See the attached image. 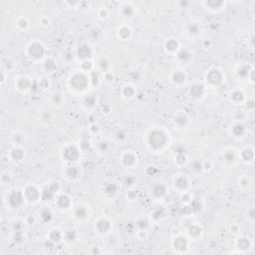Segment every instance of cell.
I'll use <instances>...</instances> for the list:
<instances>
[{"instance_id": "obj_6", "label": "cell", "mask_w": 255, "mask_h": 255, "mask_svg": "<svg viewBox=\"0 0 255 255\" xmlns=\"http://www.w3.org/2000/svg\"><path fill=\"white\" fill-rule=\"evenodd\" d=\"M79 57L81 58H87L90 56V47L89 46H81L79 47Z\"/></svg>"}, {"instance_id": "obj_11", "label": "cell", "mask_w": 255, "mask_h": 255, "mask_svg": "<svg viewBox=\"0 0 255 255\" xmlns=\"http://www.w3.org/2000/svg\"><path fill=\"white\" fill-rule=\"evenodd\" d=\"M233 132H235V133L233 134L236 137H240V136L244 133V127L241 126V125H236V126L233 127Z\"/></svg>"}, {"instance_id": "obj_20", "label": "cell", "mask_w": 255, "mask_h": 255, "mask_svg": "<svg viewBox=\"0 0 255 255\" xmlns=\"http://www.w3.org/2000/svg\"><path fill=\"white\" fill-rule=\"evenodd\" d=\"M76 215L78 217H80V218H82V217H84L85 215H86V210L84 209V208H82V207H80V210H77V212H76Z\"/></svg>"}, {"instance_id": "obj_16", "label": "cell", "mask_w": 255, "mask_h": 255, "mask_svg": "<svg viewBox=\"0 0 255 255\" xmlns=\"http://www.w3.org/2000/svg\"><path fill=\"white\" fill-rule=\"evenodd\" d=\"M187 122V119L185 118V117L183 116H179L176 118V120H175V123H176L177 125H178L179 127H183L185 125V123Z\"/></svg>"}, {"instance_id": "obj_8", "label": "cell", "mask_w": 255, "mask_h": 255, "mask_svg": "<svg viewBox=\"0 0 255 255\" xmlns=\"http://www.w3.org/2000/svg\"><path fill=\"white\" fill-rule=\"evenodd\" d=\"M175 185H176V187H178V189H185V187H187V178H185V177H183V176L178 177V178L176 179V181H175Z\"/></svg>"}, {"instance_id": "obj_1", "label": "cell", "mask_w": 255, "mask_h": 255, "mask_svg": "<svg viewBox=\"0 0 255 255\" xmlns=\"http://www.w3.org/2000/svg\"><path fill=\"white\" fill-rule=\"evenodd\" d=\"M150 146L154 148H160L164 145L166 143V135L162 132L156 131L150 136Z\"/></svg>"}, {"instance_id": "obj_4", "label": "cell", "mask_w": 255, "mask_h": 255, "mask_svg": "<svg viewBox=\"0 0 255 255\" xmlns=\"http://www.w3.org/2000/svg\"><path fill=\"white\" fill-rule=\"evenodd\" d=\"M25 194H26V197L28 198L29 200H33V201H34V200H37V198H38L39 195H40L38 191L33 187H28V189H26V191H25Z\"/></svg>"}, {"instance_id": "obj_5", "label": "cell", "mask_w": 255, "mask_h": 255, "mask_svg": "<svg viewBox=\"0 0 255 255\" xmlns=\"http://www.w3.org/2000/svg\"><path fill=\"white\" fill-rule=\"evenodd\" d=\"M217 70H213V71H210L209 72V75H208V81H209L210 83H212V84H217V83L220 82V79H221V76L219 75V76H215V74H216Z\"/></svg>"}, {"instance_id": "obj_10", "label": "cell", "mask_w": 255, "mask_h": 255, "mask_svg": "<svg viewBox=\"0 0 255 255\" xmlns=\"http://www.w3.org/2000/svg\"><path fill=\"white\" fill-rule=\"evenodd\" d=\"M124 162H126V164H127V166H132V164H135L136 160H135V158H134L133 154H127L124 156Z\"/></svg>"}, {"instance_id": "obj_17", "label": "cell", "mask_w": 255, "mask_h": 255, "mask_svg": "<svg viewBox=\"0 0 255 255\" xmlns=\"http://www.w3.org/2000/svg\"><path fill=\"white\" fill-rule=\"evenodd\" d=\"M177 47V44L174 40H170L166 43V49L168 50H175Z\"/></svg>"}, {"instance_id": "obj_15", "label": "cell", "mask_w": 255, "mask_h": 255, "mask_svg": "<svg viewBox=\"0 0 255 255\" xmlns=\"http://www.w3.org/2000/svg\"><path fill=\"white\" fill-rule=\"evenodd\" d=\"M189 33H191V34L196 35V34H198V33L200 32V29L196 24H191V26H189Z\"/></svg>"}, {"instance_id": "obj_19", "label": "cell", "mask_w": 255, "mask_h": 255, "mask_svg": "<svg viewBox=\"0 0 255 255\" xmlns=\"http://www.w3.org/2000/svg\"><path fill=\"white\" fill-rule=\"evenodd\" d=\"M224 158H225V160H226V162H233V160H234V156H233L232 152H226V154H225Z\"/></svg>"}, {"instance_id": "obj_9", "label": "cell", "mask_w": 255, "mask_h": 255, "mask_svg": "<svg viewBox=\"0 0 255 255\" xmlns=\"http://www.w3.org/2000/svg\"><path fill=\"white\" fill-rule=\"evenodd\" d=\"M185 75L181 72H175V74L173 75V80H174L175 83H183L185 82Z\"/></svg>"}, {"instance_id": "obj_18", "label": "cell", "mask_w": 255, "mask_h": 255, "mask_svg": "<svg viewBox=\"0 0 255 255\" xmlns=\"http://www.w3.org/2000/svg\"><path fill=\"white\" fill-rule=\"evenodd\" d=\"M68 174L70 175L71 177L77 176V174H78V170H77L75 166H71V168L68 170Z\"/></svg>"}, {"instance_id": "obj_2", "label": "cell", "mask_w": 255, "mask_h": 255, "mask_svg": "<svg viewBox=\"0 0 255 255\" xmlns=\"http://www.w3.org/2000/svg\"><path fill=\"white\" fill-rule=\"evenodd\" d=\"M44 54V49L43 47L40 45V44H33V45L30 46V55L31 57L35 58V59H39V58L42 57V55Z\"/></svg>"}, {"instance_id": "obj_3", "label": "cell", "mask_w": 255, "mask_h": 255, "mask_svg": "<svg viewBox=\"0 0 255 255\" xmlns=\"http://www.w3.org/2000/svg\"><path fill=\"white\" fill-rule=\"evenodd\" d=\"M23 196L19 192H13L9 196V202L12 206H19L22 203Z\"/></svg>"}, {"instance_id": "obj_13", "label": "cell", "mask_w": 255, "mask_h": 255, "mask_svg": "<svg viewBox=\"0 0 255 255\" xmlns=\"http://www.w3.org/2000/svg\"><path fill=\"white\" fill-rule=\"evenodd\" d=\"M222 1H208L206 2V5L209 6V8H221V6L223 5Z\"/></svg>"}, {"instance_id": "obj_7", "label": "cell", "mask_w": 255, "mask_h": 255, "mask_svg": "<svg viewBox=\"0 0 255 255\" xmlns=\"http://www.w3.org/2000/svg\"><path fill=\"white\" fill-rule=\"evenodd\" d=\"M152 192H154V195L158 196H158H162L166 193V187H164V185H158L154 187Z\"/></svg>"}, {"instance_id": "obj_12", "label": "cell", "mask_w": 255, "mask_h": 255, "mask_svg": "<svg viewBox=\"0 0 255 255\" xmlns=\"http://www.w3.org/2000/svg\"><path fill=\"white\" fill-rule=\"evenodd\" d=\"M123 14H124V16H132L134 14L133 7L130 5L124 6V7H123Z\"/></svg>"}, {"instance_id": "obj_14", "label": "cell", "mask_w": 255, "mask_h": 255, "mask_svg": "<svg viewBox=\"0 0 255 255\" xmlns=\"http://www.w3.org/2000/svg\"><path fill=\"white\" fill-rule=\"evenodd\" d=\"M116 191H117V187H116V185H114V183H110V185H108L106 187V192L108 194H114V193H116Z\"/></svg>"}, {"instance_id": "obj_21", "label": "cell", "mask_w": 255, "mask_h": 255, "mask_svg": "<svg viewBox=\"0 0 255 255\" xmlns=\"http://www.w3.org/2000/svg\"><path fill=\"white\" fill-rule=\"evenodd\" d=\"M201 168H202V166H201V164H200L199 162H195L193 164V168L195 170H201Z\"/></svg>"}]
</instances>
